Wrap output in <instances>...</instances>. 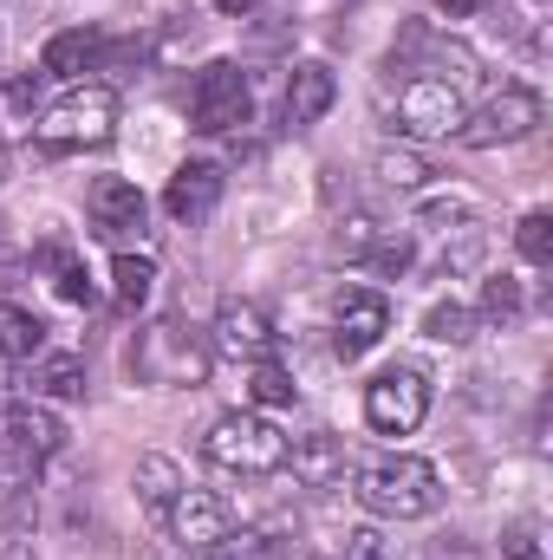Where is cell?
<instances>
[{"label":"cell","mask_w":553,"mask_h":560,"mask_svg":"<svg viewBox=\"0 0 553 560\" xmlns=\"http://www.w3.org/2000/svg\"><path fill=\"white\" fill-rule=\"evenodd\" d=\"M209 365H215V346L189 319H156L131 339V372L156 392H189L209 378Z\"/></svg>","instance_id":"cell-1"},{"label":"cell","mask_w":553,"mask_h":560,"mask_svg":"<svg viewBox=\"0 0 553 560\" xmlns=\"http://www.w3.org/2000/svg\"><path fill=\"white\" fill-rule=\"evenodd\" d=\"M469 85H475V66L411 72L404 92H398V131L404 138H456L462 118H469Z\"/></svg>","instance_id":"cell-2"},{"label":"cell","mask_w":553,"mask_h":560,"mask_svg":"<svg viewBox=\"0 0 553 560\" xmlns=\"http://www.w3.org/2000/svg\"><path fill=\"white\" fill-rule=\"evenodd\" d=\"M202 456L215 469H235V476H274V469H286V430L261 411H228L209 423Z\"/></svg>","instance_id":"cell-3"},{"label":"cell","mask_w":553,"mask_h":560,"mask_svg":"<svg viewBox=\"0 0 553 560\" xmlns=\"http://www.w3.org/2000/svg\"><path fill=\"white\" fill-rule=\"evenodd\" d=\"M358 502L385 522H423L436 502H443V482L423 456H385L358 476Z\"/></svg>","instance_id":"cell-4"},{"label":"cell","mask_w":553,"mask_h":560,"mask_svg":"<svg viewBox=\"0 0 553 560\" xmlns=\"http://www.w3.org/2000/svg\"><path fill=\"white\" fill-rule=\"evenodd\" d=\"M118 131V92L111 85H72L59 105H46V118L33 125V138L46 143L52 156L59 150H105Z\"/></svg>","instance_id":"cell-5"},{"label":"cell","mask_w":553,"mask_h":560,"mask_svg":"<svg viewBox=\"0 0 553 560\" xmlns=\"http://www.w3.org/2000/svg\"><path fill=\"white\" fill-rule=\"evenodd\" d=\"M189 118H196V131H209V138L242 131V125L255 118V85H248V72H242L235 59H209V66L196 72V85H189Z\"/></svg>","instance_id":"cell-6"},{"label":"cell","mask_w":553,"mask_h":560,"mask_svg":"<svg viewBox=\"0 0 553 560\" xmlns=\"http://www.w3.org/2000/svg\"><path fill=\"white\" fill-rule=\"evenodd\" d=\"M430 418V378L411 365H391L365 385V423L378 436H411L416 423Z\"/></svg>","instance_id":"cell-7"},{"label":"cell","mask_w":553,"mask_h":560,"mask_svg":"<svg viewBox=\"0 0 553 560\" xmlns=\"http://www.w3.org/2000/svg\"><path fill=\"white\" fill-rule=\"evenodd\" d=\"M541 92H528V85H502L482 112H469L462 118V131L456 143H469V150H495V143H521L534 125H541Z\"/></svg>","instance_id":"cell-8"},{"label":"cell","mask_w":553,"mask_h":560,"mask_svg":"<svg viewBox=\"0 0 553 560\" xmlns=\"http://www.w3.org/2000/svg\"><path fill=\"white\" fill-rule=\"evenodd\" d=\"M163 528H169L176 548H189V555H215V548L228 541V502L209 495V489H176V495L163 502Z\"/></svg>","instance_id":"cell-9"},{"label":"cell","mask_w":553,"mask_h":560,"mask_svg":"<svg viewBox=\"0 0 553 560\" xmlns=\"http://www.w3.org/2000/svg\"><path fill=\"white\" fill-rule=\"evenodd\" d=\"M85 215H92V235H98V242L131 248V242H143L150 202H143L138 183H125V176H98V183H92V196H85Z\"/></svg>","instance_id":"cell-10"},{"label":"cell","mask_w":553,"mask_h":560,"mask_svg":"<svg viewBox=\"0 0 553 560\" xmlns=\"http://www.w3.org/2000/svg\"><path fill=\"white\" fill-rule=\"evenodd\" d=\"M385 332H391V300H385V293L345 287V293L332 300V352H339V359H365Z\"/></svg>","instance_id":"cell-11"},{"label":"cell","mask_w":553,"mask_h":560,"mask_svg":"<svg viewBox=\"0 0 553 560\" xmlns=\"http://www.w3.org/2000/svg\"><path fill=\"white\" fill-rule=\"evenodd\" d=\"M222 359H242V365H261L274 359V319L255 306V300H222L215 313V339H209Z\"/></svg>","instance_id":"cell-12"},{"label":"cell","mask_w":553,"mask_h":560,"mask_svg":"<svg viewBox=\"0 0 553 560\" xmlns=\"http://www.w3.org/2000/svg\"><path fill=\"white\" fill-rule=\"evenodd\" d=\"M0 443L39 469L46 456H59V443H66V423L52 418L46 405H7V411H0Z\"/></svg>","instance_id":"cell-13"},{"label":"cell","mask_w":553,"mask_h":560,"mask_svg":"<svg viewBox=\"0 0 553 560\" xmlns=\"http://www.w3.org/2000/svg\"><path fill=\"white\" fill-rule=\"evenodd\" d=\"M286 469H293L306 489H339V482H345V469H352V450H345V436L313 430V436L286 443Z\"/></svg>","instance_id":"cell-14"},{"label":"cell","mask_w":553,"mask_h":560,"mask_svg":"<svg viewBox=\"0 0 553 560\" xmlns=\"http://www.w3.org/2000/svg\"><path fill=\"white\" fill-rule=\"evenodd\" d=\"M332 105H339V79H332V66H319V59L293 66V79H286V125L306 131V125H319Z\"/></svg>","instance_id":"cell-15"},{"label":"cell","mask_w":553,"mask_h":560,"mask_svg":"<svg viewBox=\"0 0 553 560\" xmlns=\"http://www.w3.org/2000/svg\"><path fill=\"white\" fill-rule=\"evenodd\" d=\"M215 202H222V170H215V163H183V170L169 176V189H163V209H169L176 222H209Z\"/></svg>","instance_id":"cell-16"},{"label":"cell","mask_w":553,"mask_h":560,"mask_svg":"<svg viewBox=\"0 0 553 560\" xmlns=\"http://www.w3.org/2000/svg\"><path fill=\"white\" fill-rule=\"evenodd\" d=\"M98 52H105V39H98L92 26H66V33H52V39H46L39 66H46L52 79H79V72H92V66H98Z\"/></svg>","instance_id":"cell-17"},{"label":"cell","mask_w":553,"mask_h":560,"mask_svg":"<svg viewBox=\"0 0 553 560\" xmlns=\"http://www.w3.org/2000/svg\"><path fill=\"white\" fill-rule=\"evenodd\" d=\"M150 293H156V261L150 255H118L111 261V300H118V313H143Z\"/></svg>","instance_id":"cell-18"},{"label":"cell","mask_w":553,"mask_h":560,"mask_svg":"<svg viewBox=\"0 0 553 560\" xmlns=\"http://www.w3.org/2000/svg\"><path fill=\"white\" fill-rule=\"evenodd\" d=\"M33 392H39V398H59V405L85 398V359H79V352H52V359L33 372Z\"/></svg>","instance_id":"cell-19"},{"label":"cell","mask_w":553,"mask_h":560,"mask_svg":"<svg viewBox=\"0 0 553 560\" xmlns=\"http://www.w3.org/2000/svg\"><path fill=\"white\" fill-rule=\"evenodd\" d=\"M39 346H46V326L26 306H7L0 300V359H33Z\"/></svg>","instance_id":"cell-20"},{"label":"cell","mask_w":553,"mask_h":560,"mask_svg":"<svg viewBox=\"0 0 553 560\" xmlns=\"http://www.w3.org/2000/svg\"><path fill=\"white\" fill-rule=\"evenodd\" d=\"M515 248H521V261H528V268H548V261H553V215H548V209L521 215V229H515Z\"/></svg>","instance_id":"cell-21"},{"label":"cell","mask_w":553,"mask_h":560,"mask_svg":"<svg viewBox=\"0 0 553 560\" xmlns=\"http://www.w3.org/2000/svg\"><path fill=\"white\" fill-rule=\"evenodd\" d=\"M248 398H255V405H293V372H286L280 359H261V365L248 372Z\"/></svg>","instance_id":"cell-22"},{"label":"cell","mask_w":553,"mask_h":560,"mask_svg":"<svg viewBox=\"0 0 553 560\" xmlns=\"http://www.w3.org/2000/svg\"><path fill=\"white\" fill-rule=\"evenodd\" d=\"M176 489H183V476H176V463H169V456H143V463H138V495H143V502H156V509H163Z\"/></svg>","instance_id":"cell-23"},{"label":"cell","mask_w":553,"mask_h":560,"mask_svg":"<svg viewBox=\"0 0 553 560\" xmlns=\"http://www.w3.org/2000/svg\"><path fill=\"white\" fill-rule=\"evenodd\" d=\"M482 319H489V326H515V319H521V287L508 275L482 287Z\"/></svg>","instance_id":"cell-24"},{"label":"cell","mask_w":553,"mask_h":560,"mask_svg":"<svg viewBox=\"0 0 553 560\" xmlns=\"http://www.w3.org/2000/svg\"><path fill=\"white\" fill-rule=\"evenodd\" d=\"M378 176H385L391 189H416V183L430 176V163H423L416 150H378Z\"/></svg>","instance_id":"cell-25"},{"label":"cell","mask_w":553,"mask_h":560,"mask_svg":"<svg viewBox=\"0 0 553 560\" xmlns=\"http://www.w3.org/2000/svg\"><path fill=\"white\" fill-rule=\"evenodd\" d=\"M372 248H378V222L372 215H345L339 222V255L345 261H372Z\"/></svg>","instance_id":"cell-26"},{"label":"cell","mask_w":553,"mask_h":560,"mask_svg":"<svg viewBox=\"0 0 553 560\" xmlns=\"http://www.w3.org/2000/svg\"><path fill=\"white\" fill-rule=\"evenodd\" d=\"M423 332L443 339V346H462V339H469V306H456V300H449V306H430Z\"/></svg>","instance_id":"cell-27"},{"label":"cell","mask_w":553,"mask_h":560,"mask_svg":"<svg viewBox=\"0 0 553 560\" xmlns=\"http://www.w3.org/2000/svg\"><path fill=\"white\" fill-rule=\"evenodd\" d=\"M345 560H404V555H398L391 535H378V528H352V535H345Z\"/></svg>","instance_id":"cell-28"},{"label":"cell","mask_w":553,"mask_h":560,"mask_svg":"<svg viewBox=\"0 0 553 560\" xmlns=\"http://www.w3.org/2000/svg\"><path fill=\"white\" fill-rule=\"evenodd\" d=\"M59 300H72V306H92V275H85L79 261H66V268H59Z\"/></svg>","instance_id":"cell-29"},{"label":"cell","mask_w":553,"mask_h":560,"mask_svg":"<svg viewBox=\"0 0 553 560\" xmlns=\"http://www.w3.org/2000/svg\"><path fill=\"white\" fill-rule=\"evenodd\" d=\"M502 555H508V560H541L534 528H528V522H521V528H508V535H502Z\"/></svg>","instance_id":"cell-30"},{"label":"cell","mask_w":553,"mask_h":560,"mask_svg":"<svg viewBox=\"0 0 553 560\" xmlns=\"http://www.w3.org/2000/svg\"><path fill=\"white\" fill-rule=\"evenodd\" d=\"M436 7H443V13H449V20H469V13H482V7H489V0H436Z\"/></svg>","instance_id":"cell-31"},{"label":"cell","mask_w":553,"mask_h":560,"mask_svg":"<svg viewBox=\"0 0 553 560\" xmlns=\"http://www.w3.org/2000/svg\"><path fill=\"white\" fill-rule=\"evenodd\" d=\"M215 7H222V13H235V20H242V13H255V7H261V0H215Z\"/></svg>","instance_id":"cell-32"}]
</instances>
